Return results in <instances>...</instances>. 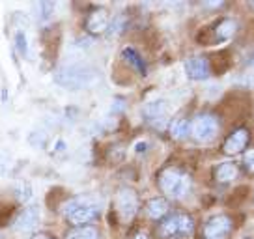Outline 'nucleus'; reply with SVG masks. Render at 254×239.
I'll use <instances>...</instances> for the list:
<instances>
[{"instance_id": "obj_9", "label": "nucleus", "mask_w": 254, "mask_h": 239, "mask_svg": "<svg viewBox=\"0 0 254 239\" xmlns=\"http://www.w3.org/2000/svg\"><path fill=\"white\" fill-rule=\"evenodd\" d=\"M185 73L192 80H204L209 77V64H207L206 58H202V56L189 58L185 62Z\"/></svg>"}, {"instance_id": "obj_7", "label": "nucleus", "mask_w": 254, "mask_h": 239, "mask_svg": "<svg viewBox=\"0 0 254 239\" xmlns=\"http://www.w3.org/2000/svg\"><path fill=\"white\" fill-rule=\"evenodd\" d=\"M232 230V221L226 215H217L209 219L204 226V238L206 239H224Z\"/></svg>"}, {"instance_id": "obj_5", "label": "nucleus", "mask_w": 254, "mask_h": 239, "mask_svg": "<svg viewBox=\"0 0 254 239\" xmlns=\"http://www.w3.org/2000/svg\"><path fill=\"white\" fill-rule=\"evenodd\" d=\"M192 136L198 140V142H209V140H213L217 133H219V121L215 116L211 114H200L194 118L192 121Z\"/></svg>"}, {"instance_id": "obj_15", "label": "nucleus", "mask_w": 254, "mask_h": 239, "mask_svg": "<svg viewBox=\"0 0 254 239\" xmlns=\"http://www.w3.org/2000/svg\"><path fill=\"white\" fill-rule=\"evenodd\" d=\"M146 211H148V215L151 217V219H163V217L168 213V202L165 198H151L150 202H148V206H146Z\"/></svg>"}, {"instance_id": "obj_13", "label": "nucleus", "mask_w": 254, "mask_h": 239, "mask_svg": "<svg viewBox=\"0 0 254 239\" xmlns=\"http://www.w3.org/2000/svg\"><path fill=\"white\" fill-rule=\"evenodd\" d=\"M55 9H56V4L51 2V0H41V2H36V4H34V13H36V19H38L40 23L51 21L53 15H55Z\"/></svg>"}, {"instance_id": "obj_11", "label": "nucleus", "mask_w": 254, "mask_h": 239, "mask_svg": "<svg viewBox=\"0 0 254 239\" xmlns=\"http://www.w3.org/2000/svg\"><path fill=\"white\" fill-rule=\"evenodd\" d=\"M144 116L148 118L150 123L163 125V121H165L168 116L167 103H165V101H153V103H148L146 107H144Z\"/></svg>"}, {"instance_id": "obj_12", "label": "nucleus", "mask_w": 254, "mask_h": 239, "mask_svg": "<svg viewBox=\"0 0 254 239\" xmlns=\"http://www.w3.org/2000/svg\"><path fill=\"white\" fill-rule=\"evenodd\" d=\"M109 13L105 9H95L88 15L86 21V30L90 34H103L109 28Z\"/></svg>"}, {"instance_id": "obj_6", "label": "nucleus", "mask_w": 254, "mask_h": 239, "mask_svg": "<svg viewBox=\"0 0 254 239\" xmlns=\"http://www.w3.org/2000/svg\"><path fill=\"white\" fill-rule=\"evenodd\" d=\"M116 207H118V213L124 223L133 221V217H135L136 211H138L136 192L133 191V189H120L118 196H116Z\"/></svg>"}, {"instance_id": "obj_18", "label": "nucleus", "mask_w": 254, "mask_h": 239, "mask_svg": "<svg viewBox=\"0 0 254 239\" xmlns=\"http://www.w3.org/2000/svg\"><path fill=\"white\" fill-rule=\"evenodd\" d=\"M187 133H189V121L185 118H178L170 123V135L174 138H183Z\"/></svg>"}, {"instance_id": "obj_19", "label": "nucleus", "mask_w": 254, "mask_h": 239, "mask_svg": "<svg viewBox=\"0 0 254 239\" xmlns=\"http://www.w3.org/2000/svg\"><path fill=\"white\" fill-rule=\"evenodd\" d=\"M124 56H126L127 60H129V64H133L138 69L140 73H144L146 71V67H144V62L140 60V56L136 55V51L135 49H131V47H127V49H124Z\"/></svg>"}, {"instance_id": "obj_8", "label": "nucleus", "mask_w": 254, "mask_h": 239, "mask_svg": "<svg viewBox=\"0 0 254 239\" xmlns=\"http://www.w3.org/2000/svg\"><path fill=\"white\" fill-rule=\"evenodd\" d=\"M38 224H40V207L28 206L19 213L13 223V228L17 232H32Z\"/></svg>"}, {"instance_id": "obj_17", "label": "nucleus", "mask_w": 254, "mask_h": 239, "mask_svg": "<svg viewBox=\"0 0 254 239\" xmlns=\"http://www.w3.org/2000/svg\"><path fill=\"white\" fill-rule=\"evenodd\" d=\"M67 239H97V230L92 226H80L69 232Z\"/></svg>"}, {"instance_id": "obj_2", "label": "nucleus", "mask_w": 254, "mask_h": 239, "mask_svg": "<svg viewBox=\"0 0 254 239\" xmlns=\"http://www.w3.org/2000/svg\"><path fill=\"white\" fill-rule=\"evenodd\" d=\"M159 185L167 196L174 200H182L190 191V178L178 168H167L159 176Z\"/></svg>"}, {"instance_id": "obj_22", "label": "nucleus", "mask_w": 254, "mask_h": 239, "mask_svg": "<svg viewBox=\"0 0 254 239\" xmlns=\"http://www.w3.org/2000/svg\"><path fill=\"white\" fill-rule=\"evenodd\" d=\"M245 165L249 170L254 172V150H249V152L245 153Z\"/></svg>"}, {"instance_id": "obj_10", "label": "nucleus", "mask_w": 254, "mask_h": 239, "mask_svg": "<svg viewBox=\"0 0 254 239\" xmlns=\"http://www.w3.org/2000/svg\"><path fill=\"white\" fill-rule=\"evenodd\" d=\"M247 142H249V131L247 129H238V131H234L226 138L222 150H224V153H228V155H234V153H239L241 150H245Z\"/></svg>"}, {"instance_id": "obj_14", "label": "nucleus", "mask_w": 254, "mask_h": 239, "mask_svg": "<svg viewBox=\"0 0 254 239\" xmlns=\"http://www.w3.org/2000/svg\"><path fill=\"white\" fill-rule=\"evenodd\" d=\"M236 178H238V167L234 163H221L215 168V179L219 183H228Z\"/></svg>"}, {"instance_id": "obj_4", "label": "nucleus", "mask_w": 254, "mask_h": 239, "mask_svg": "<svg viewBox=\"0 0 254 239\" xmlns=\"http://www.w3.org/2000/svg\"><path fill=\"white\" fill-rule=\"evenodd\" d=\"M192 230H194V223L189 215H174L161 224L159 236L163 239H183L189 238Z\"/></svg>"}, {"instance_id": "obj_21", "label": "nucleus", "mask_w": 254, "mask_h": 239, "mask_svg": "<svg viewBox=\"0 0 254 239\" xmlns=\"http://www.w3.org/2000/svg\"><path fill=\"white\" fill-rule=\"evenodd\" d=\"M15 49L19 51V55L21 56L28 55V41H26V36H24L21 30L15 32Z\"/></svg>"}, {"instance_id": "obj_25", "label": "nucleus", "mask_w": 254, "mask_h": 239, "mask_svg": "<svg viewBox=\"0 0 254 239\" xmlns=\"http://www.w3.org/2000/svg\"><path fill=\"white\" fill-rule=\"evenodd\" d=\"M253 64H254V62H253Z\"/></svg>"}, {"instance_id": "obj_23", "label": "nucleus", "mask_w": 254, "mask_h": 239, "mask_svg": "<svg viewBox=\"0 0 254 239\" xmlns=\"http://www.w3.org/2000/svg\"><path fill=\"white\" fill-rule=\"evenodd\" d=\"M32 239H53L51 236H47V234H38V236H34Z\"/></svg>"}, {"instance_id": "obj_3", "label": "nucleus", "mask_w": 254, "mask_h": 239, "mask_svg": "<svg viewBox=\"0 0 254 239\" xmlns=\"http://www.w3.org/2000/svg\"><path fill=\"white\" fill-rule=\"evenodd\" d=\"M95 79L94 69H90L88 65H65L60 71L56 73V82L71 90H79L82 86H88Z\"/></svg>"}, {"instance_id": "obj_24", "label": "nucleus", "mask_w": 254, "mask_h": 239, "mask_svg": "<svg viewBox=\"0 0 254 239\" xmlns=\"http://www.w3.org/2000/svg\"><path fill=\"white\" fill-rule=\"evenodd\" d=\"M133 239H148V236H146L144 232H138V234H136V236Z\"/></svg>"}, {"instance_id": "obj_16", "label": "nucleus", "mask_w": 254, "mask_h": 239, "mask_svg": "<svg viewBox=\"0 0 254 239\" xmlns=\"http://www.w3.org/2000/svg\"><path fill=\"white\" fill-rule=\"evenodd\" d=\"M236 32V23L232 21V19H224L221 23L217 24V28H215V36H217V40H230L232 36Z\"/></svg>"}, {"instance_id": "obj_1", "label": "nucleus", "mask_w": 254, "mask_h": 239, "mask_svg": "<svg viewBox=\"0 0 254 239\" xmlns=\"http://www.w3.org/2000/svg\"><path fill=\"white\" fill-rule=\"evenodd\" d=\"M62 211H64V215H65V219H67L73 226H77V228L90 224L95 217H97V213H99L97 206L88 198L69 200V202L64 204Z\"/></svg>"}, {"instance_id": "obj_20", "label": "nucleus", "mask_w": 254, "mask_h": 239, "mask_svg": "<svg viewBox=\"0 0 254 239\" xmlns=\"http://www.w3.org/2000/svg\"><path fill=\"white\" fill-rule=\"evenodd\" d=\"M15 194L21 202H30L32 200V185L26 183V181H21V183L15 185Z\"/></svg>"}]
</instances>
